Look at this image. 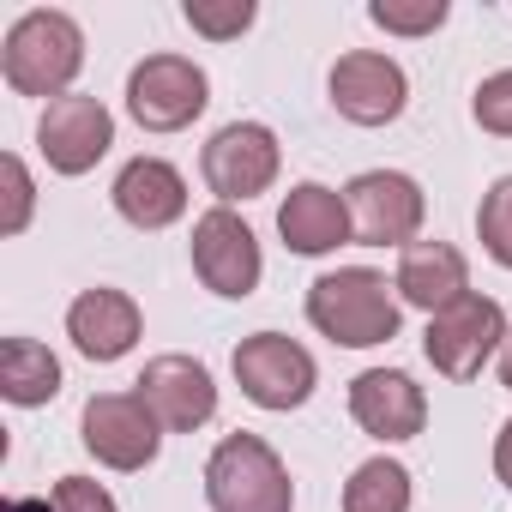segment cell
<instances>
[{
    "mask_svg": "<svg viewBox=\"0 0 512 512\" xmlns=\"http://www.w3.org/2000/svg\"><path fill=\"white\" fill-rule=\"evenodd\" d=\"M398 284H386L368 266H344L308 284V320L314 332H326L344 350H374L386 338H398Z\"/></svg>",
    "mask_w": 512,
    "mask_h": 512,
    "instance_id": "obj_1",
    "label": "cell"
},
{
    "mask_svg": "<svg viewBox=\"0 0 512 512\" xmlns=\"http://www.w3.org/2000/svg\"><path fill=\"white\" fill-rule=\"evenodd\" d=\"M79 67H85V31H79L67 13H55V7L25 13V19L7 31V43H0V73H7V85H13L19 97H49V103H61L67 85L79 79Z\"/></svg>",
    "mask_w": 512,
    "mask_h": 512,
    "instance_id": "obj_2",
    "label": "cell"
},
{
    "mask_svg": "<svg viewBox=\"0 0 512 512\" xmlns=\"http://www.w3.org/2000/svg\"><path fill=\"white\" fill-rule=\"evenodd\" d=\"M205 500L211 512H290L296 488L284 458L260 434H223L205 458Z\"/></svg>",
    "mask_w": 512,
    "mask_h": 512,
    "instance_id": "obj_3",
    "label": "cell"
},
{
    "mask_svg": "<svg viewBox=\"0 0 512 512\" xmlns=\"http://www.w3.org/2000/svg\"><path fill=\"white\" fill-rule=\"evenodd\" d=\"M205 103H211V79L187 55H151L127 73V115L145 133H181L205 115Z\"/></svg>",
    "mask_w": 512,
    "mask_h": 512,
    "instance_id": "obj_4",
    "label": "cell"
},
{
    "mask_svg": "<svg viewBox=\"0 0 512 512\" xmlns=\"http://www.w3.org/2000/svg\"><path fill=\"white\" fill-rule=\"evenodd\" d=\"M506 314H500V302H488V296H464V302H452L446 314H434L428 320V338H422V350H428V362H434V374H446V380H476L488 362H500V344H506Z\"/></svg>",
    "mask_w": 512,
    "mask_h": 512,
    "instance_id": "obj_5",
    "label": "cell"
},
{
    "mask_svg": "<svg viewBox=\"0 0 512 512\" xmlns=\"http://www.w3.org/2000/svg\"><path fill=\"white\" fill-rule=\"evenodd\" d=\"M278 163H284L278 133L260 127V121H229V127H217V133L205 139V157H199L205 187H211L223 205L260 199V193L278 181Z\"/></svg>",
    "mask_w": 512,
    "mask_h": 512,
    "instance_id": "obj_6",
    "label": "cell"
},
{
    "mask_svg": "<svg viewBox=\"0 0 512 512\" xmlns=\"http://www.w3.org/2000/svg\"><path fill=\"white\" fill-rule=\"evenodd\" d=\"M235 380L260 410H302L320 386L314 356L284 332H253L235 344Z\"/></svg>",
    "mask_w": 512,
    "mask_h": 512,
    "instance_id": "obj_7",
    "label": "cell"
},
{
    "mask_svg": "<svg viewBox=\"0 0 512 512\" xmlns=\"http://www.w3.org/2000/svg\"><path fill=\"white\" fill-rule=\"evenodd\" d=\"M193 272L211 296L223 302H247L253 290H260V241H253V229L229 211V205H211L199 223H193Z\"/></svg>",
    "mask_w": 512,
    "mask_h": 512,
    "instance_id": "obj_8",
    "label": "cell"
},
{
    "mask_svg": "<svg viewBox=\"0 0 512 512\" xmlns=\"http://www.w3.org/2000/svg\"><path fill=\"white\" fill-rule=\"evenodd\" d=\"M344 205H350V235L362 247H410L422 217H428V199L410 175L398 169H368L344 187Z\"/></svg>",
    "mask_w": 512,
    "mask_h": 512,
    "instance_id": "obj_9",
    "label": "cell"
},
{
    "mask_svg": "<svg viewBox=\"0 0 512 512\" xmlns=\"http://www.w3.org/2000/svg\"><path fill=\"white\" fill-rule=\"evenodd\" d=\"M79 440L109 470H145L163 446V422L139 392H97L79 416Z\"/></svg>",
    "mask_w": 512,
    "mask_h": 512,
    "instance_id": "obj_10",
    "label": "cell"
},
{
    "mask_svg": "<svg viewBox=\"0 0 512 512\" xmlns=\"http://www.w3.org/2000/svg\"><path fill=\"white\" fill-rule=\"evenodd\" d=\"M326 91H332V109H338L344 121H356V127H386V121H398L404 103H410L404 67H398L392 55H374V49L338 55Z\"/></svg>",
    "mask_w": 512,
    "mask_h": 512,
    "instance_id": "obj_11",
    "label": "cell"
},
{
    "mask_svg": "<svg viewBox=\"0 0 512 512\" xmlns=\"http://www.w3.org/2000/svg\"><path fill=\"white\" fill-rule=\"evenodd\" d=\"M37 145H43V157H49L55 175H85V169H97V163L109 157V145H115V115H109L97 97L67 91L61 103L43 109Z\"/></svg>",
    "mask_w": 512,
    "mask_h": 512,
    "instance_id": "obj_12",
    "label": "cell"
},
{
    "mask_svg": "<svg viewBox=\"0 0 512 512\" xmlns=\"http://www.w3.org/2000/svg\"><path fill=\"white\" fill-rule=\"evenodd\" d=\"M133 392L151 404V416L169 428V434H193L217 416V386H211V368L193 362V356H151L145 374L133 380Z\"/></svg>",
    "mask_w": 512,
    "mask_h": 512,
    "instance_id": "obj_13",
    "label": "cell"
},
{
    "mask_svg": "<svg viewBox=\"0 0 512 512\" xmlns=\"http://www.w3.org/2000/svg\"><path fill=\"white\" fill-rule=\"evenodd\" d=\"M350 416L362 434L398 446V440H416L428 428V398L404 368H368L350 380Z\"/></svg>",
    "mask_w": 512,
    "mask_h": 512,
    "instance_id": "obj_14",
    "label": "cell"
},
{
    "mask_svg": "<svg viewBox=\"0 0 512 512\" xmlns=\"http://www.w3.org/2000/svg\"><path fill=\"white\" fill-rule=\"evenodd\" d=\"M139 332H145V320H139V302H133L127 290L97 284V290H85V296L67 308V338H73V350L91 356V362H121V356L139 344Z\"/></svg>",
    "mask_w": 512,
    "mask_h": 512,
    "instance_id": "obj_15",
    "label": "cell"
},
{
    "mask_svg": "<svg viewBox=\"0 0 512 512\" xmlns=\"http://www.w3.org/2000/svg\"><path fill=\"white\" fill-rule=\"evenodd\" d=\"M392 284H398V296L410 308H422L434 320V314H446L452 302L470 296V266H464V253L452 241H410L398 253V278Z\"/></svg>",
    "mask_w": 512,
    "mask_h": 512,
    "instance_id": "obj_16",
    "label": "cell"
},
{
    "mask_svg": "<svg viewBox=\"0 0 512 512\" xmlns=\"http://www.w3.org/2000/svg\"><path fill=\"white\" fill-rule=\"evenodd\" d=\"M278 235H284L290 253H302V260H320V253L356 241V235H350V205H344V193H332V187H320V181L290 187V199L278 205Z\"/></svg>",
    "mask_w": 512,
    "mask_h": 512,
    "instance_id": "obj_17",
    "label": "cell"
},
{
    "mask_svg": "<svg viewBox=\"0 0 512 512\" xmlns=\"http://www.w3.org/2000/svg\"><path fill=\"white\" fill-rule=\"evenodd\" d=\"M115 211L133 223V229H169L181 223L187 211V181L175 163L163 157H133L121 175H115Z\"/></svg>",
    "mask_w": 512,
    "mask_h": 512,
    "instance_id": "obj_18",
    "label": "cell"
},
{
    "mask_svg": "<svg viewBox=\"0 0 512 512\" xmlns=\"http://www.w3.org/2000/svg\"><path fill=\"white\" fill-rule=\"evenodd\" d=\"M0 392H7V404L19 410H37L61 392V362L49 344L37 338H7L0 344Z\"/></svg>",
    "mask_w": 512,
    "mask_h": 512,
    "instance_id": "obj_19",
    "label": "cell"
},
{
    "mask_svg": "<svg viewBox=\"0 0 512 512\" xmlns=\"http://www.w3.org/2000/svg\"><path fill=\"white\" fill-rule=\"evenodd\" d=\"M344 512H410V470L398 458H368L344 482Z\"/></svg>",
    "mask_w": 512,
    "mask_h": 512,
    "instance_id": "obj_20",
    "label": "cell"
},
{
    "mask_svg": "<svg viewBox=\"0 0 512 512\" xmlns=\"http://www.w3.org/2000/svg\"><path fill=\"white\" fill-rule=\"evenodd\" d=\"M476 235H482V247H488V260L512 272V175H500V181L482 193V205H476Z\"/></svg>",
    "mask_w": 512,
    "mask_h": 512,
    "instance_id": "obj_21",
    "label": "cell"
},
{
    "mask_svg": "<svg viewBox=\"0 0 512 512\" xmlns=\"http://www.w3.org/2000/svg\"><path fill=\"white\" fill-rule=\"evenodd\" d=\"M368 19L380 31H398V37H428L446 25V0H422V7H398V0H374Z\"/></svg>",
    "mask_w": 512,
    "mask_h": 512,
    "instance_id": "obj_22",
    "label": "cell"
},
{
    "mask_svg": "<svg viewBox=\"0 0 512 512\" xmlns=\"http://www.w3.org/2000/svg\"><path fill=\"white\" fill-rule=\"evenodd\" d=\"M470 115H476V127H482V133L512 139V67H506V73H488V79L476 85Z\"/></svg>",
    "mask_w": 512,
    "mask_h": 512,
    "instance_id": "obj_23",
    "label": "cell"
},
{
    "mask_svg": "<svg viewBox=\"0 0 512 512\" xmlns=\"http://www.w3.org/2000/svg\"><path fill=\"white\" fill-rule=\"evenodd\" d=\"M187 25L211 43H229L253 25V0H229V7H205V0H187Z\"/></svg>",
    "mask_w": 512,
    "mask_h": 512,
    "instance_id": "obj_24",
    "label": "cell"
},
{
    "mask_svg": "<svg viewBox=\"0 0 512 512\" xmlns=\"http://www.w3.org/2000/svg\"><path fill=\"white\" fill-rule=\"evenodd\" d=\"M55 512H121V506H115V494H109L103 482H91V476H61V482H55Z\"/></svg>",
    "mask_w": 512,
    "mask_h": 512,
    "instance_id": "obj_25",
    "label": "cell"
},
{
    "mask_svg": "<svg viewBox=\"0 0 512 512\" xmlns=\"http://www.w3.org/2000/svg\"><path fill=\"white\" fill-rule=\"evenodd\" d=\"M0 175H7V217H0V229L19 235L31 223V175H25L19 157H0Z\"/></svg>",
    "mask_w": 512,
    "mask_h": 512,
    "instance_id": "obj_26",
    "label": "cell"
},
{
    "mask_svg": "<svg viewBox=\"0 0 512 512\" xmlns=\"http://www.w3.org/2000/svg\"><path fill=\"white\" fill-rule=\"evenodd\" d=\"M494 476H500V482L512 488V422H506V428L494 434Z\"/></svg>",
    "mask_w": 512,
    "mask_h": 512,
    "instance_id": "obj_27",
    "label": "cell"
},
{
    "mask_svg": "<svg viewBox=\"0 0 512 512\" xmlns=\"http://www.w3.org/2000/svg\"><path fill=\"white\" fill-rule=\"evenodd\" d=\"M7 512H55V506L37 500V494H19V500H7Z\"/></svg>",
    "mask_w": 512,
    "mask_h": 512,
    "instance_id": "obj_28",
    "label": "cell"
},
{
    "mask_svg": "<svg viewBox=\"0 0 512 512\" xmlns=\"http://www.w3.org/2000/svg\"><path fill=\"white\" fill-rule=\"evenodd\" d=\"M500 386H512V332H506V344H500Z\"/></svg>",
    "mask_w": 512,
    "mask_h": 512,
    "instance_id": "obj_29",
    "label": "cell"
}]
</instances>
